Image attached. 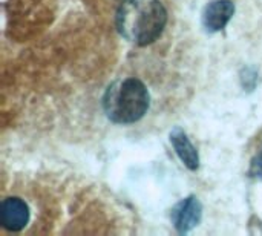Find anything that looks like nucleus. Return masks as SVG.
<instances>
[{
    "label": "nucleus",
    "instance_id": "f257e3e1",
    "mask_svg": "<svg viewBox=\"0 0 262 236\" xmlns=\"http://www.w3.org/2000/svg\"><path fill=\"white\" fill-rule=\"evenodd\" d=\"M115 23L127 41L135 46H147L163 34L167 9L161 0H121Z\"/></svg>",
    "mask_w": 262,
    "mask_h": 236
},
{
    "label": "nucleus",
    "instance_id": "20e7f679",
    "mask_svg": "<svg viewBox=\"0 0 262 236\" xmlns=\"http://www.w3.org/2000/svg\"><path fill=\"white\" fill-rule=\"evenodd\" d=\"M203 207L195 197L183 200L172 212V221L180 233H187L201 221Z\"/></svg>",
    "mask_w": 262,
    "mask_h": 236
},
{
    "label": "nucleus",
    "instance_id": "f03ea898",
    "mask_svg": "<svg viewBox=\"0 0 262 236\" xmlns=\"http://www.w3.org/2000/svg\"><path fill=\"white\" fill-rule=\"evenodd\" d=\"M150 95L146 84L134 77L114 81L103 97V109L115 124H134L149 111Z\"/></svg>",
    "mask_w": 262,
    "mask_h": 236
},
{
    "label": "nucleus",
    "instance_id": "423d86ee",
    "mask_svg": "<svg viewBox=\"0 0 262 236\" xmlns=\"http://www.w3.org/2000/svg\"><path fill=\"white\" fill-rule=\"evenodd\" d=\"M170 143H172L177 155L180 157V160L184 163L186 167H189L190 170H196L200 167L198 151L190 143L189 137L186 135V132L183 129L177 127L170 132Z\"/></svg>",
    "mask_w": 262,
    "mask_h": 236
},
{
    "label": "nucleus",
    "instance_id": "39448f33",
    "mask_svg": "<svg viewBox=\"0 0 262 236\" xmlns=\"http://www.w3.org/2000/svg\"><path fill=\"white\" fill-rule=\"evenodd\" d=\"M235 14V5L232 0H213L203 12V23L210 32H218L226 28Z\"/></svg>",
    "mask_w": 262,
    "mask_h": 236
},
{
    "label": "nucleus",
    "instance_id": "0eeeda50",
    "mask_svg": "<svg viewBox=\"0 0 262 236\" xmlns=\"http://www.w3.org/2000/svg\"><path fill=\"white\" fill-rule=\"evenodd\" d=\"M252 174H255L256 177H262V149L259 151V154L256 155V158L253 160Z\"/></svg>",
    "mask_w": 262,
    "mask_h": 236
},
{
    "label": "nucleus",
    "instance_id": "7ed1b4c3",
    "mask_svg": "<svg viewBox=\"0 0 262 236\" xmlns=\"http://www.w3.org/2000/svg\"><path fill=\"white\" fill-rule=\"evenodd\" d=\"M31 220V209L20 197H8L0 204V224L6 232L23 230Z\"/></svg>",
    "mask_w": 262,
    "mask_h": 236
}]
</instances>
